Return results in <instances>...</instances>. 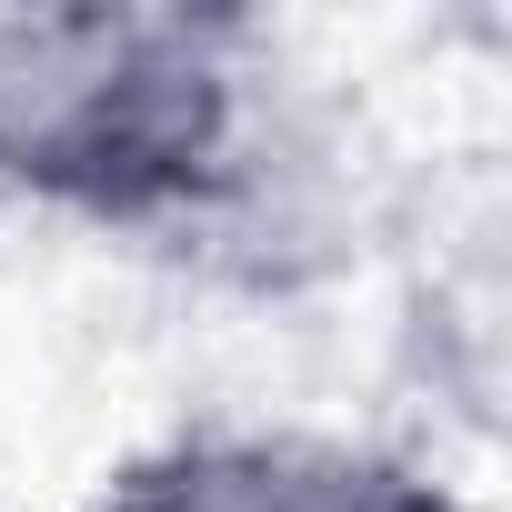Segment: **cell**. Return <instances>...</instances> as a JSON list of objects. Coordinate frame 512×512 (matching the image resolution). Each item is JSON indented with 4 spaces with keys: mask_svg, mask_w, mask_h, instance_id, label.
<instances>
[{
    "mask_svg": "<svg viewBox=\"0 0 512 512\" xmlns=\"http://www.w3.org/2000/svg\"><path fill=\"white\" fill-rule=\"evenodd\" d=\"M91 512H462L422 462L332 432H191L141 452Z\"/></svg>",
    "mask_w": 512,
    "mask_h": 512,
    "instance_id": "cell-2",
    "label": "cell"
},
{
    "mask_svg": "<svg viewBox=\"0 0 512 512\" xmlns=\"http://www.w3.org/2000/svg\"><path fill=\"white\" fill-rule=\"evenodd\" d=\"M0 191L101 231H191L251 191V71L221 11H0Z\"/></svg>",
    "mask_w": 512,
    "mask_h": 512,
    "instance_id": "cell-1",
    "label": "cell"
}]
</instances>
